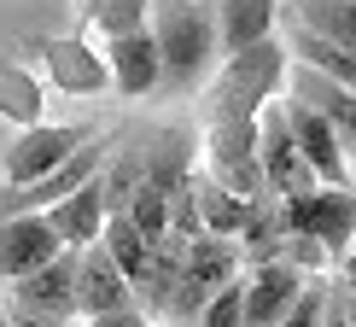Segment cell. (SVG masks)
<instances>
[{"label": "cell", "instance_id": "obj_20", "mask_svg": "<svg viewBox=\"0 0 356 327\" xmlns=\"http://www.w3.org/2000/svg\"><path fill=\"white\" fill-rule=\"evenodd\" d=\"M193 327H245V280L234 275L228 287H216L204 298V310L193 316Z\"/></svg>", "mask_w": 356, "mask_h": 327}, {"label": "cell", "instance_id": "obj_1", "mask_svg": "<svg viewBox=\"0 0 356 327\" xmlns=\"http://www.w3.org/2000/svg\"><path fill=\"white\" fill-rule=\"evenodd\" d=\"M152 35H158V88L164 94H199L222 65L216 12L204 0H152Z\"/></svg>", "mask_w": 356, "mask_h": 327}, {"label": "cell", "instance_id": "obj_8", "mask_svg": "<svg viewBox=\"0 0 356 327\" xmlns=\"http://www.w3.org/2000/svg\"><path fill=\"white\" fill-rule=\"evenodd\" d=\"M280 106H286V129H292V141H298L304 164L316 170V182H327V187H350V158H345V146H339L333 123H327L316 106H304L298 94H280Z\"/></svg>", "mask_w": 356, "mask_h": 327}, {"label": "cell", "instance_id": "obj_6", "mask_svg": "<svg viewBox=\"0 0 356 327\" xmlns=\"http://www.w3.org/2000/svg\"><path fill=\"white\" fill-rule=\"evenodd\" d=\"M111 158V135L99 129V135H88L76 152H70L58 170H47L41 182L29 187H0V216H24V211H47V205H58L65 193H76L88 175H99V164Z\"/></svg>", "mask_w": 356, "mask_h": 327}, {"label": "cell", "instance_id": "obj_14", "mask_svg": "<svg viewBox=\"0 0 356 327\" xmlns=\"http://www.w3.org/2000/svg\"><path fill=\"white\" fill-rule=\"evenodd\" d=\"M193 199H199L204 234H228V240H240V234L251 228V216L269 205V199H240L234 187H222L211 170H199V164H193Z\"/></svg>", "mask_w": 356, "mask_h": 327}, {"label": "cell", "instance_id": "obj_22", "mask_svg": "<svg viewBox=\"0 0 356 327\" xmlns=\"http://www.w3.org/2000/svg\"><path fill=\"white\" fill-rule=\"evenodd\" d=\"M327 292H333V280L309 275V280H304V292L292 298V310H286V316H280L275 327H321V310H327Z\"/></svg>", "mask_w": 356, "mask_h": 327}, {"label": "cell", "instance_id": "obj_13", "mask_svg": "<svg viewBox=\"0 0 356 327\" xmlns=\"http://www.w3.org/2000/svg\"><path fill=\"white\" fill-rule=\"evenodd\" d=\"M135 304V287L129 275L117 269V257L106 251V240L82 246V263H76V310L82 316H106V310H123Z\"/></svg>", "mask_w": 356, "mask_h": 327}, {"label": "cell", "instance_id": "obj_27", "mask_svg": "<svg viewBox=\"0 0 356 327\" xmlns=\"http://www.w3.org/2000/svg\"><path fill=\"white\" fill-rule=\"evenodd\" d=\"M94 12H99V0H82V29L94 24Z\"/></svg>", "mask_w": 356, "mask_h": 327}, {"label": "cell", "instance_id": "obj_15", "mask_svg": "<svg viewBox=\"0 0 356 327\" xmlns=\"http://www.w3.org/2000/svg\"><path fill=\"white\" fill-rule=\"evenodd\" d=\"M99 170H106V164H99ZM41 216L58 228V240H65V246H94L99 228H106V187H99V175H88L76 193H65V199L47 205Z\"/></svg>", "mask_w": 356, "mask_h": 327}, {"label": "cell", "instance_id": "obj_4", "mask_svg": "<svg viewBox=\"0 0 356 327\" xmlns=\"http://www.w3.org/2000/svg\"><path fill=\"white\" fill-rule=\"evenodd\" d=\"M88 135H99L94 123H29L12 135L6 146V158H0V187H29V182H41L47 170H58Z\"/></svg>", "mask_w": 356, "mask_h": 327}, {"label": "cell", "instance_id": "obj_17", "mask_svg": "<svg viewBox=\"0 0 356 327\" xmlns=\"http://www.w3.org/2000/svg\"><path fill=\"white\" fill-rule=\"evenodd\" d=\"M41 111H47V77H35L24 58H0V117L12 129H29L41 123Z\"/></svg>", "mask_w": 356, "mask_h": 327}, {"label": "cell", "instance_id": "obj_21", "mask_svg": "<svg viewBox=\"0 0 356 327\" xmlns=\"http://www.w3.org/2000/svg\"><path fill=\"white\" fill-rule=\"evenodd\" d=\"M146 18H152V0H99V12H94L88 29H99V35H123V29H140Z\"/></svg>", "mask_w": 356, "mask_h": 327}, {"label": "cell", "instance_id": "obj_5", "mask_svg": "<svg viewBox=\"0 0 356 327\" xmlns=\"http://www.w3.org/2000/svg\"><path fill=\"white\" fill-rule=\"evenodd\" d=\"M257 164H263V187H269V199H292V193L321 187L316 170H309L304 152H298V141H292V129H286L280 94L257 111Z\"/></svg>", "mask_w": 356, "mask_h": 327}, {"label": "cell", "instance_id": "obj_26", "mask_svg": "<svg viewBox=\"0 0 356 327\" xmlns=\"http://www.w3.org/2000/svg\"><path fill=\"white\" fill-rule=\"evenodd\" d=\"M339 304H345V316H350V327H356V287H339Z\"/></svg>", "mask_w": 356, "mask_h": 327}, {"label": "cell", "instance_id": "obj_30", "mask_svg": "<svg viewBox=\"0 0 356 327\" xmlns=\"http://www.w3.org/2000/svg\"><path fill=\"white\" fill-rule=\"evenodd\" d=\"M350 187H356V158H350Z\"/></svg>", "mask_w": 356, "mask_h": 327}, {"label": "cell", "instance_id": "obj_11", "mask_svg": "<svg viewBox=\"0 0 356 327\" xmlns=\"http://www.w3.org/2000/svg\"><path fill=\"white\" fill-rule=\"evenodd\" d=\"M106 70H111V88L123 99L158 94V35H152V24L106 35Z\"/></svg>", "mask_w": 356, "mask_h": 327}, {"label": "cell", "instance_id": "obj_12", "mask_svg": "<svg viewBox=\"0 0 356 327\" xmlns=\"http://www.w3.org/2000/svg\"><path fill=\"white\" fill-rule=\"evenodd\" d=\"M286 88L304 99V106H316L321 117H327L339 146H345V158H356V88H339L333 77H321L316 65H298V58L286 65Z\"/></svg>", "mask_w": 356, "mask_h": 327}, {"label": "cell", "instance_id": "obj_25", "mask_svg": "<svg viewBox=\"0 0 356 327\" xmlns=\"http://www.w3.org/2000/svg\"><path fill=\"white\" fill-rule=\"evenodd\" d=\"M321 327H350V316H345V304H339V287L327 292V310H321Z\"/></svg>", "mask_w": 356, "mask_h": 327}, {"label": "cell", "instance_id": "obj_10", "mask_svg": "<svg viewBox=\"0 0 356 327\" xmlns=\"http://www.w3.org/2000/svg\"><path fill=\"white\" fill-rule=\"evenodd\" d=\"M65 240H58V228L41 211H24V216H0V287L6 280H18L29 269H41L47 257H58Z\"/></svg>", "mask_w": 356, "mask_h": 327}, {"label": "cell", "instance_id": "obj_19", "mask_svg": "<svg viewBox=\"0 0 356 327\" xmlns=\"http://www.w3.org/2000/svg\"><path fill=\"white\" fill-rule=\"evenodd\" d=\"M286 58H298V65H316L321 77H333L339 88H356V53L333 47V41L309 35L304 24H286Z\"/></svg>", "mask_w": 356, "mask_h": 327}, {"label": "cell", "instance_id": "obj_2", "mask_svg": "<svg viewBox=\"0 0 356 327\" xmlns=\"http://www.w3.org/2000/svg\"><path fill=\"white\" fill-rule=\"evenodd\" d=\"M275 228L280 234H304L327 251L333 263H345V251L356 240V187H309L292 199H275Z\"/></svg>", "mask_w": 356, "mask_h": 327}, {"label": "cell", "instance_id": "obj_29", "mask_svg": "<svg viewBox=\"0 0 356 327\" xmlns=\"http://www.w3.org/2000/svg\"><path fill=\"white\" fill-rule=\"evenodd\" d=\"M345 263H350V275H356V240H350V251H345Z\"/></svg>", "mask_w": 356, "mask_h": 327}, {"label": "cell", "instance_id": "obj_3", "mask_svg": "<svg viewBox=\"0 0 356 327\" xmlns=\"http://www.w3.org/2000/svg\"><path fill=\"white\" fill-rule=\"evenodd\" d=\"M240 269H245L240 240H228V234H199V240L187 246V263H181V280H175V292L164 304V321L170 327H193L204 298H211L216 287H228Z\"/></svg>", "mask_w": 356, "mask_h": 327}, {"label": "cell", "instance_id": "obj_23", "mask_svg": "<svg viewBox=\"0 0 356 327\" xmlns=\"http://www.w3.org/2000/svg\"><path fill=\"white\" fill-rule=\"evenodd\" d=\"M82 327H152L140 304H123V310H106V316H82Z\"/></svg>", "mask_w": 356, "mask_h": 327}, {"label": "cell", "instance_id": "obj_9", "mask_svg": "<svg viewBox=\"0 0 356 327\" xmlns=\"http://www.w3.org/2000/svg\"><path fill=\"white\" fill-rule=\"evenodd\" d=\"M35 58H41V70H47V88H58V94H106L111 70H106V58L88 47L82 29L76 35H41Z\"/></svg>", "mask_w": 356, "mask_h": 327}, {"label": "cell", "instance_id": "obj_16", "mask_svg": "<svg viewBox=\"0 0 356 327\" xmlns=\"http://www.w3.org/2000/svg\"><path fill=\"white\" fill-rule=\"evenodd\" d=\"M211 12H216V41H222V53L257 47V41H269L275 24H280V0H216Z\"/></svg>", "mask_w": 356, "mask_h": 327}, {"label": "cell", "instance_id": "obj_7", "mask_svg": "<svg viewBox=\"0 0 356 327\" xmlns=\"http://www.w3.org/2000/svg\"><path fill=\"white\" fill-rule=\"evenodd\" d=\"M76 263H82V246H65L41 269L6 280V310H24V316H82L76 310Z\"/></svg>", "mask_w": 356, "mask_h": 327}, {"label": "cell", "instance_id": "obj_18", "mask_svg": "<svg viewBox=\"0 0 356 327\" xmlns=\"http://www.w3.org/2000/svg\"><path fill=\"white\" fill-rule=\"evenodd\" d=\"M292 24H304L309 35L356 53V0H292Z\"/></svg>", "mask_w": 356, "mask_h": 327}, {"label": "cell", "instance_id": "obj_24", "mask_svg": "<svg viewBox=\"0 0 356 327\" xmlns=\"http://www.w3.org/2000/svg\"><path fill=\"white\" fill-rule=\"evenodd\" d=\"M12 327H82V316H24V310H12Z\"/></svg>", "mask_w": 356, "mask_h": 327}, {"label": "cell", "instance_id": "obj_28", "mask_svg": "<svg viewBox=\"0 0 356 327\" xmlns=\"http://www.w3.org/2000/svg\"><path fill=\"white\" fill-rule=\"evenodd\" d=\"M0 327H12V310H6V298H0Z\"/></svg>", "mask_w": 356, "mask_h": 327}]
</instances>
